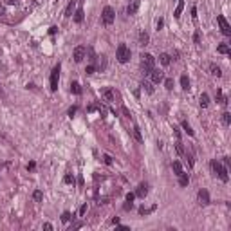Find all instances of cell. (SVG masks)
Listing matches in <instances>:
<instances>
[{
	"label": "cell",
	"instance_id": "21",
	"mask_svg": "<svg viewBox=\"0 0 231 231\" xmlns=\"http://www.w3.org/2000/svg\"><path fill=\"white\" fill-rule=\"evenodd\" d=\"M132 134H134V137H135V141H143V135H141V130H139V127L137 125H134V130H132Z\"/></svg>",
	"mask_w": 231,
	"mask_h": 231
},
{
	"label": "cell",
	"instance_id": "37",
	"mask_svg": "<svg viewBox=\"0 0 231 231\" xmlns=\"http://www.w3.org/2000/svg\"><path fill=\"white\" fill-rule=\"evenodd\" d=\"M193 42H195V43H199V42H200V33H199V31L193 35Z\"/></svg>",
	"mask_w": 231,
	"mask_h": 231
},
{
	"label": "cell",
	"instance_id": "22",
	"mask_svg": "<svg viewBox=\"0 0 231 231\" xmlns=\"http://www.w3.org/2000/svg\"><path fill=\"white\" fill-rule=\"evenodd\" d=\"M208 103H210L208 94H206V92H204V94H200V107H202V108H206V107H208Z\"/></svg>",
	"mask_w": 231,
	"mask_h": 231
},
{
	"label": "cell",
	"instance_id": "20",
	"mask_svg": "<svg viewBox=\"0 0 231 231\" xmlns=\"http://www.w3.org/2000/svg\"><path fill=\"white\" fill-rule=\"evenodd\" d=\"M181 87H182L184 90H188V89H190V79H188L186 74H184V76H181Z\"/></svg>",
	"mask_w": 231,
	"mask_h": 231
},
{
	"label": "cell",
	"instance_id": "40",
	"mask_svg": "<svg viewBox=\"0 0 231 231\" xmlns=\"http://www.w3.org/2000/svg\"><path fill=\"white\" fill-rule=\"evenodd\" d=\"M103 159H105L107 164H112V157H110V155H103Z\"/></svg>",
	"mask_w": 231,
	"mask_h": 231
},
{
	"label": "cell",
	"instance_id": "49",
	"mask_svg": "<svg viewBox=\"0 0 231 231\" xmlns=\"http://www.w3.org/2000/svg\"><path fill=\"white\" fill-rule=\"evenodd\" d=\"M18 0H7V4H16Z\"/></svg>",
	"mask_w": 231,
	"mask_h": 231
},
{
	"label": "cell",
	"instance_id": "48",
	"mask_svg": "<svg viewBox=\"0 0 231 231\" xmlns=\"http://www.w3.org/2000/svg\"><path fill=\"white\" fill-rule=\"evenodd\" d=\"M110 222H112V224H119V218H117V217H114V218H112Z\"/></svg>",
	"mask_w": 231,
	"mask_h": 231
},
{
	"label": "cell",
	"instance_id": "10",
	"mask_svg": "<svg viewBox=\"0 0 231 231\" xmlns=\"http://www.w3.org/2000/svg\"><path fill=\"white\" fill-rule=\"evenodd\" d=\"M199 202H200L202 206H208V204H210V193L206 192V190H200V192H199Z\"/></svg>",
	"mask_w": 231,
	"mask_h": 231
},
{
	"label": "cell",
	"instance_id": "30",
	"mask_svg": "<svg viewBox=\"0 0 231 231\" xmlns=\"http://www.w3.org/2000/svg\"><path fill=\"white\" fill-rule=\"evenodd\" d=\"M222 121H224L226 125H229L231 123V114L229 112H224V114H222Z\"/></svg>",
	"mask_w": 231,
	"mask_h": 231
},
{
	"label": "cell",
	"instance_id": "3",
	"mask_svg": "<svg viewBox=\"0 0 231 231\" xmlns=\"http://www.w3.org/2000/svg\"><path fill=\"white\" fill-rule=\"evenodd\" d=\"M116 58H117L119 63H127L130 60V49L125 43H119L117 45V51H116Z\"/></svg>",
	"mask_w": 231,
	"mask_h": 231
},
{
	"label": "cell",
	"instance_id": "46",
	"mask_svg": "<svg viewBox=\"0 0 231 231\" xmlns=\"http://www.w3.org/2000/svg\"><path fill=\"white\" fill-rule=\"evenodd\" d=\"M56 31H58V27H54V25L49 29V33H51V35H56Z\"/></svg>",
	"mask_w": 231,
	"mask_h": 231
},
{
	"label": "cell",
	"instance_id": "39",
	"mask_svg": "<svg viewBox=\"0 0 231 231\" xmlns=\"http://www.w3.org/2000/svg\"><path fill=\"white\" fill-rule=\"evenodd\" d=\"M134 199H135V193H127V200H128V202H132Z\"/></svg>",
	"mask_w": 231,
	"mask_h": 231
},
{
	"label": "cell",
	"instance_id": "18",
	"mask_svg": "<svg viewBox=\"0 0 231 231\" xmlns=\"http://www.w3.org/2000/svg\"><path fill=\"white\" fill-rule=\"evenodd\" d=\"M188 182H190L188 173H181V175H179V184H181V186H188Z\"/></svg>",
	"mask_w": 231,
	"mask_h": 231
},
{
	"label": "cell",
	"instance_id": "27",
	"mask_svg": "<svg viewBox=\"0 0 231 231\" xmlns=\"http://www.w3.org/2000/svg\"><path fill=\"white\" fill-rule=\"evenodd\" d=\"M182 128L186 130V134H188V135H192V137H193V130H192V127L188 125V121H182Z\"/></svg>",
	"mask_w": 231,
	"mask_h": 231
},
{
	"label": "cell",
	"instance_id": "12",
	"mask_svg": "<svg viewBox=\"0 0 231 231\" xmlns=\"http://www.w3.org/2000/svg\"><path fill=\"white\" fill-rule=\"evenodd\" d=\"M74 7H76V0H71V2H69V6L65 7V16H67V18H69V16H72Z\"/></svg>",
	"mask_w": 231,
	"mask_h": 231
},
{
	"label": "cell",
	"instance_id": "32",
	"mask_svg": "<svg viewBox=\"0 0 231 231\" xmlns=\"http://www.w3.org/2000/svg\"><path fill=\"white\" fill-rule=\"evenodd\" d=\"M63 181H65V182H67V184H71V182H74V177H72V175H69V173H67V175H65V177H63Z\"/></svg>",
	"mask_w": 231,
	"mask_h": 231
},
{
	"label": "cell",
	"instance_id": "5",
	"mask_svg": "<svg viewBox=\"0 0 231 231\" xmlns=\"http://www.w3.org/2000/svg\"><path fill=\"white\" fill-rule=\"evenodd\" d=\"M217 22H218V25H220V31H222V35H226V36H231V25L228 24L226 16L218 15V16H217Z\"/></svg>",
	"mask_w": 231,
	"mask_h": 231
},
{
	"label": "cell",
	"instance_id": "8",
	"mask_svg": "<svg viewBox=\"0 0 231 231\" xmlns=\"http://www.w3.org/2000/svg\"><path fill=\"white\" fill-rule=\"evenodd\" d=\"M150 78H152L154 83H161V81L164 79V72L159 71V69H152V71H150Z\"/></svg>",
	"mask_w": 231,
	"mask_h": 231
},
{
	"label": "cell",
	"instance_id": "16",
	"mask_svg": "<svg viewBox=\"0 0 231 231\" xmlns=\"http://www.w3.org/2000/svg\"><path fill=\"white\" fill-rule=\"evenodd\" d=\"M210 71H211L213 76H217V78L222 76V71H220V67H218V65H215V63H210Z\"/></svg>",
	"mask_w": 231,
	"mask_h": 231
},
{
	"label": "cell",
	"instance_id": "38",
	"mask_svg": "<svg viewBox=\"0 0 231 231\" xmlns=\"http://www.w3.org/2000/svg\"><path fill=\"white\" fill-rule=\"evenodd\" d=\"M85 213H87V204H83V206L79 208V217H83Z\"/></svg>",
	"mask_w": 231,
	"mask_h": 231
},
{
	"label": "cell",
	"instance_id": "36",
	"mask_svg": "<svg viewBox=\"0 0 231 231\" xmlns=\"http://www.w3.org/2000/svg\"><path fill=\"white\" fill-rule=\"evenodd\" d=\"M132 208H134V204H132V202H128V200H127V204L123 206V210H125V211H128V210H132Z\"/></svg>",
	"mask_w": 231,
	"mask_h": 231
},
{
	"label": "cell",
	"instance_id": "41",
	"mask_svg": "<svg viewBox=\"0 0 231 231\" xmlns=\"http://www.w3.org/2000/svg\"><path fill=\"white\" fill-rule=\"evenodd\" d=\"M76 110H78L76 107H71V108H69V116H71V117H72V116L76 114Z\"/></svg>",
	"mask_w": 231,
	"mask_h": 231
},
{
	"label": "cell",
	"instance_id": "14",
	"mask_svg": "<svg viewBox=\"0 0 231 231\" xmlns=\"http://www.w3.org/2000/svg\"><path fill=\"white\" fill-rule=\"evenodd\" d=\"M182 9H184V2H182V0H179L177 7H175V11H173V16H175V18H181V13H182Z\"/></svg>",
	"mask_w": 231,
	"mask_h": 231
},
{
	"label": "cell",
	"instance_id": "23",
	"mask_svg": "<svg viewBox=\"0 0 231 231\" xmlns=\"http://www.w3.org/2000/svg\"><path fill=\"white\" fill-rule=\"evenodd\" d=\"M148 43V35L143 31V33H139V45H146Z\"/></svg>",
	"mask_w": 231,
	"mask_h": 231
},
{
	"label": "cell",
	"instance_id": "45",
	"mask_svg": "<svg viewBox=\"0 0 231 231\" xmlns=\"http://www.w3.org/2000/svg\"><path fill=\"white\" fill-rule=\"evenodd\" d=\"M43 229L51 231V229H53V226H51V224H49V222H45V224H43Z\"/></svg>",
	"mask_w": 231,
	"mask_h": 231
},
{
	"label": "cell",
	"instance_id": "19",
	"mask_svg": "<svg viewBox=\"0 0 231 231\" xmlns=\"http://www.w3.org/2000/svg\"><path fill=\"white\" fill-rule=\"evenodd\" d=\"M173 172H175L177 177H179L181 173H184V170H182V166H181V163H179V161H173Z\"/></svg>",
	"mask_w": 231,
	"mask_h": 231
},
{
	"label": "cell",
	"instance_id": "7",
	"mask_svg": "<svg viewBox=\"0 0 231 231\" xmlns=\"http://www.w3.org/2000/svg\"><path fill=\"white\" fill-rule=\"evenodd\" d=\"M85 56H87V49H85L83 45L76 47V49H74V53H72V58H74V61H76V63H81Z\"/></svg>",
	"mask_w": 231,
	"mask_h": 231
},
{
	"label": "cell",
	"instance_id": "17",
	"mask_svg": "<svg viewBox=\"0 0 231 231\" xmlns=\"http://www.w3.org/2000/svg\"><path fill=\"white\" fill-rule=\"evenodd\" d=\"M217 51H218L220 54H229V53H231V49H229V45H228V43H220V45L217 47Z\"/></svg>",
	"mask_w": 231,
	"mask_h": 231
},
{
	"label": "cell",
	"instance_id": "28",
	"mask_svg": "<svg viewBox=\"0 0 231 231\" xmlns=\"http://www.w3.org/2000/svg\"><path fill=\"white\" fill-rule=\"evenodd\" d=\"M71 218H72V215H71L69 211H63V213H61V222H65V224H67Z\"/></svg>",
	"mask_w": 231,
	"mask_h": 231
},
{
	"label": "cell",
	"instance_id": "47",
	"mask_svg": "<svg viewBox=\"0 0 231 231\" xmlns=\"http://www.w3.org/2000/svg\"><path fill=\"white\" fill-rule=\"evenodd\" d=\"M35 166H36L35 163H29V164H27V170H35Z\"/></svg>",
	"mask_w": 231,
	"mask_h": 231
},
{
	"label": "cell",
	"instance_id": "2",
	"mask_svg": "<svg viewBox=\"0 0 231 231\" xmlns=\"http://www.w3.org/2000/svg\"><path fill=\"white\" fill-rule=\"evenodd\" d=\"M154 65H155V60L152 54H148V53L141 54V69H143L145 74H150V71L154 69Z\"/></svg>",
	"mask_w": 231,
	"mask_h": 231
},
{
	"label": "cell",
	"instance_id": "29",
	"mask_svg": "<svg viewBox=\"0 0 231 231\" xmlns=\"http://www.w3.org/2000/svg\"><path fill=\"white\" fill-rule=\"evenodd\" d=\"M164 87H166V90H172V89H173V79H172V78L164 79Z\"/></svg>",
	"mask_w": 231,
	"mask_h": 231
},
{
	"label": "cell",
	"instance_id": "4",
	"mask_svg": "<svg viewBox=\"0 0 231 231\" xmlns=\"http://www.w3.org/2000/svg\"><path fill=\"white\" fill-rule=\"evenodd\" d=\"M114 18H116L114 9H112L110 6H107V7L103 9V13H101V20H103V24H105V25H112V24H114Z\"/></svg>",
	"mask_w": 231,
	"mask_h": 231
},
{
	"label": "cell",
	"instance_id": "34",
	"mask_svg": "<svg viewBox=\"0 0 231 231\" xmlns=\"http://www.w3.org/2000/svg\"><path fill=\"white\" fill-rule=\"evenodd\" d=\"M143 87L146 89V92H150V94L154 92V89H152V85H150V83H146V81H145V83H143Z\"/></svg>",
	"mask_w": 231,
	"mask_h": 231
},
{
	"label": "cell",
	"instance_id": "1",
	"mask_svg": "<svg viewBox=\"0 0 231 231\" xmlns=\"http://www.w3.org/2000/svg\"><path fill=\"white\" fill-rule=\"evenodd\" d=\"M211 170H213V173H217V175L220 177V181H222V182H228V181H229V175H228L226 166H222L217 159H213V161H211Z\"/></svg>",
	"mask_w": 231,
	"mask_h": 231
},
{
	"label": "cell",
	"instance_id": "26",
	"mask_svg": "<svg viewBox=\"0 0 231 231\" xmlns=\"http://www.w3.org/2000/svg\"><path fill=\"white\" fill-rule=\"evenodd\" d=\"M33 199H35L36 202H42V200H43V193L40 192V190H36V192L33 193Z\"/></svg>",
	"mask_w": 231,
	"mask_h": 231
},
{
	"label": "cell",
	"instance_id": "35",
	"mask_svg": "<svg viewBox=\"0 0 231 231\" xmlns=\"http://www.w3.org/2000/svg\"><path fill=\"white\" fill-rule=\"evenodd\" d=\"M94 71H96V67H94V65H89V67L85 69V72H87V74H92Z\"/></svg>",
	"mask_w": 231,
	"mask_h": 231
},
{
	"label": "cell",
	"instance_id": "31",
	"mask_svg": "<svg viewBox=\"0 0 231 231\" xmlns=\"http://www.w3.org/2000/svg\"><path fill=\"white\" fill-rule=\"evenodd\" d=\"M154 210H155V206L154 208H150V210H146V208H139V213H141V215H148V213L154 211Z\"/></svg>",
	"mask_w": 231,
	"mask_h": 231
},
{
	"label": "cell",
	"instance_id": "42",
	"mask_svg": "<svg viewBox=\"0 0 231 231\" xmlns=\"http://www.w3.org/2000/svg\"><path fill=\"white\" fill-rule=\"evenodd\" d=\"M121 110H123V114L127 116V117H130V116H132V114H130V110H128V108H127V107H123V108H121Z\"/></svg>",
	"mask_w": 231,
	"mask_h": 231
},
{
	"label": "cell",
	"instance_id": "33",
	"mask_svg": "<svg viewBox=\"0 0 231 231\" xmlns=\"http://www.w3.org/2000/svg\"><path fill=\"white\" fill-rule=\"evenodd\" d=\"M175 146H177V152H179V154H181V155H184V148H182L181 141H177V145H175Z\"/></svg>",
	"mask_w": 231,
	"mask_h": 231
},
{
	"label": "cell",
	"instance_id": "11",
	"mask_svg": "<svg viewBox=\"0 0 231 231\" xmlns=\"http://www.w3.org/2000/svg\"><path fill=\"white\" fill-rule=\"evenodd\" d=\"M146 193H148V186H146L145 182H141V184L137 186V190H135V197L145 199V197H146Z\"/></svg>",
	"mask_w": 231,
	"mask_h": 231
},
{
	"label": "cell",
	"instance_id": "9",
	"mask_svg": "<svg viewBox=\"0 0 231 231\" xmlns=\"http://www.w3.org/2000/svg\"><path fill=\"white\" fill-rule=\"evenodd\" d=\"M139 4H141V0H132L127 7V15H135L137 9H139Z\"/></svg>",
	"mask_w": 231,
	"mask_h": 231
},
{
	"label": "cell",
	"instance_id": "25",
	"mask_svg": "<svg viewBox=\"0 0 231 231\" xmlns=\"http://www.w3.org/2000/svg\"><path fill=\"white\" fill-rule=\"evenodd\" d=\"M71 90H72L74 94H81V87H79L78 81H72V83H71Z\"/></svg>",
	"mask_w": 231,
	"mask_h": 231
},
{
	"label": "cell",
	"instance_id": "44",
	"mask_svg": "<svg viewBox=\"0 0 231 231\" xmlns=\"http://www.w3.org/2000/svg\"><path fill=\"white\" fill-rule=\"evenodd\" d=\"M192 16L193 20H197V7H192Z\"/></svg>",
	"mask_w": 231,
	"mask_h": 231
},
{
	"label": "cell",
	"instance_id": "24",
	"mask_svg": "<svg viewBox=\"0 0 231 231\" xmlns=\"http://www.w3.org/2000/svg\"><path fill=\"white\" fill-rule=\"evenodd\" d=\"M103 97H105L107 101H114V92H112L110 89H107V90H103Z\"/></svg>",
	"mask_w": 231,
	"mask_h": 231
},
{
	"label": "cell",
	"instance_id": "6",
	"mask_svg": "<svg viewBox=\"0 0 231 231\" xmlns=\"http://www.w3.org/2000/svg\"><path fill=\"white\" fill-rule=\"evenodd\" d=\"M58 79H60V65H56L51 72V90L53 92L58 90Z\"/></svg>",
	"mask_w": 231,
	"mask_h": 231
},
{
	"label": "cell",
	"instance_id": "13",
	"mask_svg": "<svg viewBox=\"0 0 231 231\" xmlns=\"http://www.w3.org/2000/svg\"><path fill=\"white\" fill-rule=\"evenodd\" d=\"M83 15H85V13H83V9H81V7H78L76 11H74V22H76V24H81L83 18H85Z\"/></svg>",
	"mask_w": 231,
	"mask_h": 231
},
{
	"label": "cell",
	"instance_id": "15",
	"mask_svg": "<svg viewBox=\"0 0 231 231\" xmlns=\"http://www.w3.org/2000/svg\"><path fill=\"white\" fill-rule=\"evenodd\" d=\"M159 61H161L163 65H170L172 56H170V54H166V53H161V54H159Z\"/></svg>",
	"mask_w": 231,
	"mask_h": 231
},
{
	"label": "cell",
	"instance_id": "43",
	"mask_svg": "<svg viewBox=\"0 0 231 231\" xmlns=\"http://www.w3.org/2000/svg\"><path fill=\"white\" fill-rule=\"evenodd\" d=\"M163 25H164V20H163V18H159V20H157V29H161Z\"/></svg>",
	"mask_w": 231,
	"mask_h": 231
}]
</instances>
